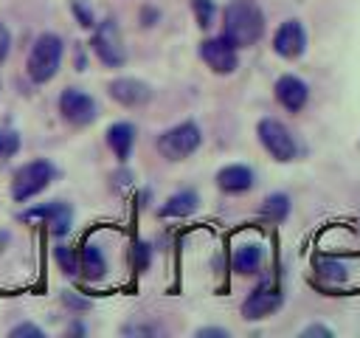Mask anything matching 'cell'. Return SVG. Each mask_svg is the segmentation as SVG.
<instances>
[{
	"label": "cell",
	"mask_w": 360,
	"mask_h": 338,
	"mask_svg": "<svg viewBox=\"0 0 360 338\" xmlns=\"http://www.w3.org/2000/svg\"><path fill=\"white\" fill-rule=\"evenodd\" d=\"M264 34V11L256 0H231L222 11V37L236 48H250Z\"/></svg>",
	"instance_id": "obj_1"
},
{
	"label": "cell",
	"mask_w": 360,
	"mask_h": 338,
	"mask_svg": "<svg viewBox=\"0 0 360 338\" xmlns=\"http://www.w3.org/2000/svg\"><path fill=\"white\" fill-rule=\"evenodd\" d=\"M62 54H65V42L59 34L53 31H42L34 42H31V51H28V59H25V73L34 84H48L59 68H62Z\"/></svg>",
	"instance_id": "obj_2"
},
{
	"label": "cell",
	"mask_w": 360,
	"mask_h": 338,
	"mask_svg": "<svg viewBox=\"0 0 360 338\" xmlns=\"http://www.w3.org/2000/svg\"><path fill=\"white\" fill-rule=\"evenodd\" d=\"M53 177H56V166L48 158H34V161L22 163L11 177V200L28 203L39 192H45L53 183Z\"/></svg>",
	"instance_id": "obj_3"
},
{
	"label": "cell",
	"mask_w": 360,
	"mask_h": 338,
	"mask_svg": "<svg viewBox=\"0 0 360 338\" xmlns=\"http://www.w3.org/2000/svg\"><path fill=\"white\" fill-rule=\"evenodd\" d=\"M200 144H202V132H200V127L194 121H180V124L163 130L158 135V141H155L158 152L172 163L186 161L188 155H194L200 149Z\"/></svg>",
	"instance_id": "obj_4"
},
{
	"label": "cell",
	"mask_w": 360,
	"mask_h": 338,
	"mask_svg": "<svg viewBox=\"0 0 360 338\" xmlns=\"http://www.w3.org/2000/svg\"><path fill=\"white\" fill-rule=\"evenodd\" d=\"M90 51L96 54V59L104 68H121L127 62V48H124V39H121V28L112 17L96 23L93 37H90Z\"/></svg>",
	"instance_id": "obj_5"
},
{
	"label": "cell",
	"mask_w": 360,
	"mask_h": 338,
	"mask_svg": "<svg viewBox=\"0 0 360 338\" xmlns=\"http://www.w3.org/2000/svg\"><path fill=\"white\" fill-rule=\"evenodd\" d=\"M256 135H259V144L264 146V152L273 161H278V163L295 161L298 144H295V138H292V132H290V127L284 121H278V118H262L256 124Z\"/></svg>",
	"instance_id": "obj_6"
},
{
	"label": "cell",
	"mask_w": 360,
	"mask_h": 338,
	"mask_svg": "<svg viewBox=\"0 0 360 338\" xmlns=\"http://www.w3.org/2000/svg\"><path fill=\"white\" fill-rule=\"evenodd\" d=\"M59 115H62V121L65 124H70V127H90L96 118H98V104H96V99L90 96V93H84V90H79V87H65L62 93H59Z\"/></svg>",
	"instance_id": "obj_7"
},
{
	"label": "cell",
	"mask_w": 360,
	"mask_h": 338,
	"mask_svg": "<svg viewBox=\"0 0 360 338\" xmlns=\"http://www.w3.org/2000/svg\"><path fill=\"white\" fill-rule=\"evenodd\" d=\"M197 54L208 65V70L217 73V76H228V73H233L239 68V48L231 39H225L222 34L202 39L200 48H197Z\"/></svg>",
	"instance_id": "obj_8"
},
{
	"label": "cell",
	"mask_w": 360,
	"mask_h": 338,
	"mask_svg": "<svg viewBox=\"0 0 360 338\" xmlns=\"http://www.w3.org/2000/svg\"><path fill=\"white\" fill-rule=\"evenodd\" d=\"M17 220L20 223H42V225H48V231L53 237H65L73 225V208L62 200H53V203H42V206L20 211Z\"/></svg>",
	"instance_id": "obj_9"
},
{
	"label": "cell",
	"mask_w": 360,
	"mask_h": 338,
	"mask_svg": "<svg viewBox=\"0 0 360 338\" xmlns=\"http://www.w3.org/2000/svg\"><path fill=\"white\" fill-rule=\"evenodd\" d=\"M273 51L281 59H298L307 51V31L301 20H284L273 34Z\"/></svg>",
	"instance_id": "obj_10"
},
{
	"label": "cell",
	"mask_w": 360,
	"mask_h": 338,
	"mask_svg": "<svg viewBox=\"0 0 360 338\" xmlns=\"http://www.w3.org/2000/svg\"><path fill=\"white\" fill-rule=\"evenodd\" d=\"M273 96H276V101H278L287 113H301V110L307 107V101H309V87H307L304 79H298V76H292V73H284V76L276 79Z\"/></svg>",
	"instance_id": "obj_11"
},
{
	"label": "cell",
	"mask_w": 360,
	"mask_h": 338,
	"mask_svg": "<svg viewBox=\"0 0 360 338\" xmlns=\"http://www.w3.org/2000/svg\"><path fill=\"white\" fill-rule=\"evenodd\" d=\"M107 93H110L112 101H118V104H124V107H143V104H149V99H152V87H149L146 82H141V79H132V76H118V79H112V82L107 84Z\"/></svg>",
	"instance_id": "obj_12"
},
{
	"label": "cell",
	"mask_w": 360,
	"mask_h": 338,
	"mask_svg": "<svg viewBox=\"0 0 360 338\" xmlns=\"http://www.w3.org/2000/svg\"><path fill=\"white\" fill-rule=\"evenodd\" d=\"M281 307V293L273 284H259L245 301H242V318L248 321H262L273 315Z\"/></svg>",
	"instance_id": "obj_13"
},
{
	"label": "cell",
	"mask_w": 360,
	"mask_h": 338,
	"mask_svg": "<svg viewBox=\"0 0 360 338\" xmlns=\"http://www.w3.org/2000/svg\"><path fill=\"white\" fill-rule=\"evenodd\" d=\"M253 183H256V175H253V169L245 166V163H228V166H222V169L217 172V186H219V192H225V194L250 192Z\"/></svg>",
	"instance_id": "obj_14"
},
{
	"label": "cell",
	"mask_w": 360,
	"mask_h": 338,
	"mask_svg": "<svg viewBox=\"0 0 360 338\" xmlns=\"http://www.w3.org/2000/svg\"><path fill=\"white\" fill-rule=\"evenodd\" d=\"M107 146L112 149V155L118 158V163H127V158L132 155L135 146V127L129 121H115L107 127Z\"/></svg>",
	"instance_id": "obj_15"
},
{
	"label": "cell",
	"mask_w": 360,
	"mask_h": 338,
	"mask_svg": "<svg viewBox=\"0 0 360 338\" xmlns=\"http://www.w3.org/2000/svg\"><path fill=\"white\" fill-rule=\"evenodd\" d=\"M79 273L87 282H98L107 276V256L98 248V242H84L79 251Z\"/></svg>",
	"instance_id": "obj_16"
},
{
	"label": "cell",
	"mask_w": 360,
	"mask_h": 338,
	"mask_svg": "<svg viewBox=\"0 0 360 338\" xmlns=\"http://www.w3.org/2000/svg\"><path fill=\"white\" fill-rule=\"evenodd\" d=\"M200 206V197L194 189H180L174 194L166 197V203L158 208V217H188L194 214Z\"/></svg>",
	"instance_id": "obj_17"
},
{
	"label": "cell",
	"mask_w": 360,
	"mask_h": 338,
	"mask_svg": "<svg viewBox=\"0 0 360 338\" xmlns=\"http://www.w3.org/2000/svg\"><path fill=\"white\" fill-rule=\"evenodd\" d=\"M262 262H264V251H262V245L248 242V245H239V248L233 251L231 268H233V273H239V276H253V273H259Z\"/></svg>",
	"instance_id": "obj_18"
},
{
	"label": "cell",
	"mask_w": 360,
	"mask_h": 338,
	"mask_svg": "<svg viewBox=\"0 0 360 338\" xmlns=\"http://www.w3.org/2000/svg\"><path fill=\"white\" fill-rule=\"evenodd\" d=\"M290 214V197L284 192H276V194H267L264 203H262V217L270 220V223H284Z\"/></svg>",
	"instance_id": "obj_19"
},
{
	"label": "cell",
	"mask_w": 360,
	"mask_h": 338,
	"mask_svg": "<svg viewBox=\"0 0 360 338\" xmlns=\"http://www.w3.org/2000/svg\"><path fill=\"white\" fill-rule=\"evenodd\" d=\"M53 259H56V265H59V270H62L65 276H76V273H79V254H76L73 248L56 245V248H53Z\"/></svg>",
	"instance_id": "obj_20"
},
{
	"label": "cell",
	"mask_w": 360,
	"mask_h": 338,
	"mask_svg": "<svg viewBox=\"0 0 360 338\" xmlns=\"http://www.w3.org/2000/svg\"><path fill=\"white\" fill-rule=\"evenodd\" d=\"M20 132L14 127H0V161L14 158L20 152Z\"/></svg>",
	"instance_id": "obj_21"
},
{
	"label": "cell",
	"mask_w": 360,
	"mask_h": 338,
	"mask_svg": "<svg viewBox=\"0 0 360 338\" xmlns=\"http://www.w3.org/2000/svg\"><path fill=\"white\" fill-rule=\"evenodd\" d=\"M191 11H194V20H197L200 28H211L214 25V17H217L214 0H191Z\"/></svg>",
	"instance_id": "obj_22"
},
{
	"label": "cell",
	"mask_w": 360,
	"mask_h": 338,
	"mask_svg": "<svg viewBox=\"0 0 360 338\" xmlns=\"http://www.w3.org/2000/svg\"><path fill=\"white\" fill-rule=\"evenodd\" d=\"M315 270L332 282H343L346 279V265L335 262V259H315Z\"/></svg>",
	"instance_id": "obj_23"
},
{
	"label": "cell",
	"mask_w": 360,
	"mask_h": 338,
	"mask_svg": "<svg viewBox=\"0 0 360 338\" xmlns=\"http://www.w3.org/2000/svg\"><path fill=\"white\" fill-rule=\"evenodd\" d=\"M70 11H73V17L79 20L82 28H96V17H93V11H90L82 0H73V3H70Z\"/></svg>",
	"instance_id": "obj_24"
},
{
	"label": "cell",
	"mask_w": 360,
	"mask_h": 338,
	"mask_svg": "<svg viewBox=\"0 0 360 338\" xmlns=\"http://www.w3.org/2000/svg\"><path fill=\"white\" fill-rule=\"evenodd\" d=\"M8 335H11V338H45L42 327H37V324H31V321H22V324L11 327Z\"/></svg>",
	"instance_id": "obj_25"
},
{
	"label": "cell",
	"mask_w": 360,
	"mask_h": 338,
	"mask_svg": "<svg viewBox=\"0 0 360 338\" xmlns=\"http://www.w3.org/2000/svg\"><path fill=\"white\" fill-rule=\"evenodd\" d=\"M132 262H135L138 270H146V268H149V245H146V242H138V245H135Z\"/></svg>",
	"instance_id": "obj_26"
},
{
	"label": "cell",
	"mask_w": 360,
	"mask_h": 338,
	"mask_svg": "<svg viewBox=\"0 0 360 338\" xmlns=\"http://www.w3.org/2000/svg\"><path fill=\"white\" fill-rule=\"evenodd\" d=\"M8 51H11V31L6 23H0V65L8 59Z\"/></svg>",
	"instance_id": "obj_27"
},
{
	"label": "cell",
	"mask_w": 360,
	"mask_h": 338,
	"mask_svg": "<svg viewBox=\"0 0 360 338\" xmlns=\"http://www.w3.org/2000/svg\"><path fill=\"white\" fill-rule=\"evenodd\" d=\"M197 335L200 338H228V330H222V327H200Z\"/></svg>",
	"instance_id": "obj_28"
},
{
	"label": "cell",
	"mask_w": 360,
	"mask_h": 338,
	"mask_svg": "<svg viewBox=\"0 0 360 338\" xmlns=\"http://www.w3.org/2000/svg\"><path fill=\"white\" fill-rule=\"evenodd\" d=\"M309 335H332V330L329 327H323V324H309V327H304L301 330V338H309Z\"/></svg>",
	"instance_id": "obj_29"
},
{
	"label": "cell",
	"mask_w": 360,
	"mask_h": 338,
	"mask_svg": "<svg viewBox=\"0 0 360 338\" xmlns=\"http://www.w3.org/2000/svg\"><path fill=\"white\" fill-rule=\"evenodd\" d=\"M62 301H65L70 310H87V307H90V301H84V299H76V296H70V293H62Z\"/></svg>",
	"instance_id": "obj_30"
},
{
	"label": "cell",
	"mask_w": 360,
	"mask_h": 338,
	"mask_svg": "<svg viewBox=\"0 0 360 338\" xmlns=\"http://www.w3.org/2000/svg\"><path fill=\"white\" fill-rule=\"evenodd\" d=\"M158 17H160V14H158L155 8H143V11H141V23H143L146 28H149V25H155V23H158Z\"/></svg>",
	"instance_id": "obj_31"
}]
</instances>
